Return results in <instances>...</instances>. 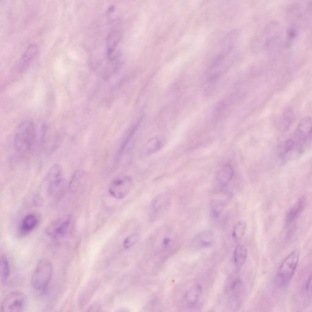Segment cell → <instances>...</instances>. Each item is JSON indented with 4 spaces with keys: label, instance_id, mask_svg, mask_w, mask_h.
<instances>
[{
    "label": "cell",
    "instance_id": "1",
    "mask_svg": "<svg viewBox=\"0 0 312 312\" xmlns=\"http://www.w3.org/2000/svg\"><path fill=\"white\" fill-rule=\"evenodd\" d=\"M36 130L33 122L24 121L17 128L14 137V145L21 153L29 151L36 141Z\"/></svg>",
    "mask_w": 312,
    "mask_h": 312
},
{
    "label": "cell",
    "instance_id": "2",
    "mask_svg": "<svg viewBox=\"0 0 312 312\" xmlns=\"http://www.w3.org/2000/svg\"><path fill=\"white\" fill-rule=\"evenodd\" d=\"M52 265L50 261L44 259L39 262L33 273H32L31 284L36 290L46 291L51 280Z\"/></svg>",
    "mask_w": 312,
    "mask_h": 312
},
{
    "label": "cell",
    "instance_id": "3",
    "mask_svg": "<svg viewBox=\"0 0 312 312\" xmlns=\"http://www.w3.org/2000/svg\"><path fill=\"white\" fill-rule=\"evenodd\" d=\"M300 251L296 249L291 252L282 262L277 273L276 279L281 286H286L290 283L298 267Z\"/></svg>",
    "mask_w": 312,
    "mask_h": 312
},
{
    "label": "cell",
    "instance_id": "4",
    "mask_svg": "<svg viewBox=\"0 0 312 312\" xmlns=\"http://www.w3.org/2000/svg\"><path fill=\"white\" fill-rule=\"evenodd\" d=\"M73 224V216L66 215L52 221L47 228L46 233L51 239H64L71 231Z\"/></svg>",
    "mask_w": 312,
    "mask_h": 312
},
{
    "label": "cell",
    "instance_id": "5",
    "mask_svg": "<svg viewBox=\"0 0 312 312\" xmlns=\"http://www.w3.org/2000/svg\"><path fill=\"white\" fill-rule=\"evenodd\" d=\"M46 189L48 195L56 197L61 193L64 186L63 171L61 166L55 164L49 169L46 179Z\"/></svg>",
    "mask_w": 312,
    "mask_h": 312
},
{
    "label": "cell",
    "instance_id": "6",
    "mask_svg": "<svg viewBox=\"0 0 312 312\" xmlns=\"http://www.w3.org/2000/svg\"><path fill=\"white\" fill-rule=\"evenodd\" d=\"M133 186L131 177L123 176L117 177L110 185L109 192L114 198L121 199L128 195Z\"/></svg>",
    "mask_w": 312,
    "mask_h": 312
},
{
    "label": "cell",
    "instance_id": "7",
    "mask_svg": "<svg viewBox=\"0 0 312 312\" xmlns=\"http://www.w3.org/2000/svg\"><path fill=\"white\" fill-rule=\"evenodd\" d=\"M26 305V297L22 292L12 291L2 301L1 310L4 312L23 311Z\"/></svg>",
    "mask_w": 312,
    "mask_h": 312
},
{
    "label": "cell",
    "instance_id": "8",
    "mask_svg": "<svg viewBox=\"0 0 312 312\" xmlns=\"http://www.w3.org/2000/svg\"><path fill=\"white\" fill-rule=\"evenodd\" d=\"M303 153V149L300 144L294 140L289 139L281 144L279 154L282 159L289 161L296 158Z\"/></svg>",
    "mask_w": 312,
    "mask_h": 312
},
{
    "label": "cell",
    "instance_id": "9",
    "mask_svg": "<svg viewBox=\"0 0 312 312\" xmlns=\"http://www.w3.org/2000/svg\"><path fill=\"white\" fill-rule=\"evenodd\" d=\"M171 198L168 193H162L157 195L152 200L150 210L154 216H161L166 212L170 206Z\"/></svg>",
    "mask_w": 312,
    "mask_h": 312
},
{
    "label": "cell",
    "instance_id": "10",
    "mask_svg": "<svg viewBox=\"0 0 312 312\" xmlns=\"http://www.w3.org/2000/svg\"><path fill=\"white\" fill-rule=\"evenodd\" d=\"M41 217L36 213L27 214L20 224L19 231L22 236H27L34 231L39 225Z\"/></svg>",
    "mask_w": 312,
    "mask_h": 312
},
{
    "label": "cell",
    "instance_id": "11",
    "mask_svg": "<svg viewBox=\"0 0 312 312\" xmlns=\"http://www.w3.org/2000/svg\"><path fill=\"white\" fill-rule=\"evenodd\" d=\"M121 38V32L115 29L109 32L106 41V54L110 61L114 59L115 52Z\"/></svg>",
    "mask_w": 312,
    "mask_h": 312
},
{
    "label": "cell",
    "instance_id": "12",
    "mask_svg": "<svg viewBox=\"0 0 312 312\" xmlns=\"http://www.w3.org/2000/svg\"><path fill=\"white\" fill-rule=\"evenodd\" d=\"M202 293H203V288L199 284H192L185 293L184 297L185 303L189 308H192L198 303Z\"/></svg>",
    "mask_w": 312,
    "mask_h": 312
},
{
    "label": "cell",
    "instance_id": "13",
    "mask_svg": "<svg viewBox=\"0 0 312 312\" xmlns=\"http://www.w3.org/2000/svg\"><path fill=\"white\" fill-rule=\"evenodd\" d=\"M306 203L305 197H302L291 207L287 214L286 221L287 224L293 223L294 221L297 220V219L303 213L304 210L305 209Z\"/></svg>",
    "mask_w": 312,
    "mask_h": 312
},
{
    "label": "cell",
    "instance_id": "14",
    "mask_svg": "<svg viewBox=\"0 0 312 312\" xmlns=\"http://www.w3.org/2000/svg\"><path fill=\"white\" fill-rule=\"evenodd\" d=\"M216 236L211 231H205L197 235L194 243L200 248H209L216 243Z\"/></svg>",
    "mask_w": 312,
    "mask_h": 312
},
{
    "label": "cell",
    "instance_id": "15",
    "mask_svg": "<svg viewBox=\"0 0 312 312\" xmlns=\"http://www.w3.org/2000/svg\"><path fill=\"white\" fill-rule=\"evenodd\" d=\"M297 136L301 141L308 139L312 136V118L305 117L301 120L297 128Z\"/></svg>",
    "mask_w": 312,
    "mask_h": 312
},
{
    "label": "cell",
    "instance_id": "16",
    "mask_svg": "<svg viewBox=\"0 0 312 312\" xmlns=\"http://www.w3.org/2000/svg\"><path fill=\"white\" fill-rule=\"evenodd\" d=\"M234 169L231 165H225L216 174V180L221 186H226L232 181L234 176Z\"/></svg>",
    "mask_w": 312,
    "mask_h": 312
},
{
    "label": "cell",
    "instance_id": "17",
    "mask_svg": "<svg viewBox=\"0 0 312 312\" xmlns=\"http://www.w3.org/2000/svg\"><path fill=\"white\" fill-rule=\"evenodd\" d=\"M176 244V238L173 234H166L159 240V251L162 253H168Z\"/></svg>",
    "mask_w": 312,
    "mask_h": 312
},
{
    "label": "cell",
    "instance_id": "18",
    "mask_svg": "<svg viewBox=\"0 0 312 312\" xmlns=\"http://www.w3.org/2000/svg\"><path fill=\"white\" fill-rule=\"evenodd\" d=\"M38 52L39 47L36 45H30L22 57L21 61V69H25L31 63L32 61L36 58Z\"/></svg>",
    "mask_w": 312,
    "mask_h": 312
},
{
    "label": "cell",
    "instance_id": "19",
    "mask_svg": "<svg viewBox=\"0 0 312 312\" xmlns=\"http://www.w3.org/2000/svg\"><path fill=\"white\" fill-rule=\"evenodd\" d=\"M245 287L240 279L234 281L231 286L230 294L232 301L239 303L244 295Z\"/></svg>",
    "mask_w": 312,
    "mask_h": 312
},
{
    "label": "cell",
    "instance_id": "20",
    "mask_svg": "<svg viewBox=\"0 0 312 312\" xmlns=\"http://www.w3.org/2000/svg\"><path fill=\"white\" fill-rule=\"evenodd\" d=\"M248 257V249L243 244H239L234 250V264L237 268H241L244 265Z\"/></svg>",
    "mask_w": 312,
    "mask_h": 312
},
{
    "label": "cell",
    "instance_id": "21",
    "mask_svg": "<svg viewBox=\"0 0 312 312\" xmlns=\"http://www.w3.org/2000/svg\"><path fill=\"white\" fill-rule=\"evenodd\" d=\"M162 147V143L161 140L157 137H153L146 142L144 148L142 149V154L144 156L151 155L161 149Z\"/></svg>",
    "mask_w": 312,
    "mask_h": 312
},
{
    "label": "cell",
    "instance_id": "22",
    "mask_svg": "<svg viewBox=\"0 0 312 312\" xmlns=\"http://www.w3.org/2000/svg\"><path fill=\"white\" fill-rule=\"evenodd\" d=\"M246 229L247 224L245 221L243 220L237 221V223L234 224L233 233H232L234 240L237 242L243 239V237L246 233Z\"/></svg>",
    "mask_w": 312,
    "mask_h": 312
},
{
    "label": "cell",
    "instance_id": "23",
    "mask_svg": "<svg viewBox=\"0 0 312 312\" xmlns=\"http://www.w3.org/2000/svg\"><path fill=\"white\" fill-rule=\"evenodd\" d=\"M85 178V173L83 170L79 169L74 173L70 182L69 188L72 192L78 191L80 187L81 186Z\"/></svg>",
    "mask_w": 312,
    "mask_h": 312
},
{
    "label": "cell",
    "instance_id": "24",
    "mask_svg": "<svg viewBox=\"0 0 312 312\" xmlns=\"http://www.w3.org/2000/svg\"><path fill=\"white\" fill-rule=\"evenodd\" d=\"M1 283L3 285L7 283L9 276V264L7 256L2 255L0 259Z\"/></svg>",
    "mask_w": 312,
    "mask_h": 312
},
{
    "label": "cell",
    "instance_id": "25",
    "mask_svg": "<svg viewBox=\"0 0 312 312\" xmlns=\"http://www.w3.org/2000/svg\"><path fill=\"white\" fill-rule=\"evenodd\" d=\"M138 124H137L136 125L132 126L130 130L128 131V134H126L125 138H124L123 142H122L120 148L119 149L118 157L121 156V154L123 153V152L125 150L129 144L130 143L131 140L132 139V137H133L135 133H136L137 128H138Z\"/></svg>",
    "mask_w": 312,
    "mask_h": 312
},
{
    "label": "cell",
    "instance_id": "26",
    "mask_svg": "<svg viewBox=\"0 0 312 312\" xmlns=\"http://www.w3.org/2000/svg\"><path fill=\"white\" fill-rule=\"evenodd\" d=\"M211 208L212 216L215 218H219L223 211L224 203L223 201L216 199V200H213L211 202Z\"/></svg>",
    "mask_w": 312,
    "mask_h": 312
},
{
    "label": "cell",
    "instance_id": "27",
    "mask_svg": "<svg viewBox=\"0 0 312 312\" xmlns=\"http://www.w3.org/2000/svg\"><path fill=\"white\" fill-rule=\"evenodd\" d=\"M139 236L136 234L130 235L127 237L123 241V247L125 249H129L132 248L138 241Z\"/></svg>",
    "mask_w": 312,
    "mask_h": 312
},
{
    "label": "cell",
    "instance_id": "28",
    "mask_svg": "<svg viewBox=\"0 0 312 312\" xmlns=\"http://www.w3.org/2000/svg\"><path fill=\"white\" fill-rule=\"evenodd\" d=\"M284 116V120L286 121L287 124L291 123L292 121L293 120V113L291 110L287 111Z\"/></svg>",
    "mask_w": 312,
    "mask_h": 312
},
{
    "label": "cell",
    "instance_id": "29",
    "mask_svg": "<svg viewBox=\"0 0 312 312\" xmlns=\"http://www.w3.org/2000/svg\"><path fill=\"white\" fill-rule=\"evenodd\" d=\"M306 290L309 293H312V273L310 276L309 277L308 281H307L306 286Z\"/></svg>",
    "mask_w": 312,
    "mask_h": 312
}]
</instances>
